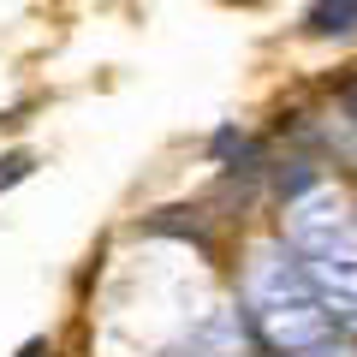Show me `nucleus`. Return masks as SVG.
I'll list each match as a JSON object with an SVG mask.
<instances>
[{"label":"nucleus","instance_id":"f03ea898","mask_svg":"<svg viewBox=\"0 0 357 357\" xmlns=\"http://www.w3.org/2000/svg\"><path fill=\"white\" fill-rule=\"evenodd\" d=\"M18 178H30V155H24V149L0 161V191H6V185H18Z\"/></svg>","mask_w":357,"mask_h":357},{"label":"nucleus","instance_id":"f257e3e1","mask_svg":"<svg viewBox=\"0 0 357 357\" xmlns=\"http://www.w3.org/2000/svg\"><path fill=\"white\" fill-rule=\"evenodd\" d=\"M304 30L310 36H345V30H357V0H316Z\"/></svg>","mask_w":357,"mask_h":357}]
</instances>
